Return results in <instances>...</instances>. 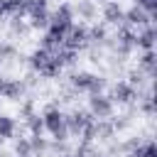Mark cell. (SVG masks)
I'll list each match as a JSON object with an SVG mask.
<instances>
[{"label": "cell", "mask_w": 157, "mask_h": 157, "mask_svg": "<svg viewBox=\"0 0 157 157\" xmlns=\"http://www.w3.org/2000/svg\"><path fill=\"white\" fill-rule=\"evenodd\" d=\"M27 15H29V27L32 29H47L49 27V10H47V5L32 2Z\"/></svg>", "instance_id": "cell-6"}, {"label": "cell", "mask_w": 157, "mask_h": 157, "mask_svg": "<svg viewBox=\"0 0 157 157\" xmlns=\"http://www.w3.org/2000/svg\"><path fill=\"white\" fill-rule=\"evenodd\" d=\"M105 2H108V0H105Z\"/></svg>", "instance_id": "cell-32"}, {"label": "cell", "mask_w": 157, "mask_h": 157, "mask_svg": "<svg viewBox=\"0 0 157 157\" xmlns=\"http://www.w3.org/2000/svg\"><path fill=\"white\" fill-rule=\"evenodd\" d=\"M88 42L103 44V42H105V27H101V25H93V27L88 29Z\"/></svg>", "instance_id": "cell-20"}, {"label": "cell", "mask_w": 157, "mask_h": 157, "mask_svg": "<svg viewBox=\"0 0 157 157\" xmlns=\"http://www.w3.org/2000/svg\"><path fill=\"white\" fill-rule=\"evenodd\" d=\"M88 108H91V115H96L98 120L101 118H110L113 113V101L103 93H91V101H88Z\"/></svg>", "instance_id": "cell-5"}, {"label": "cell", "mask_w": 157, "mask_h": 157, "mask_svg": "<svg viewBox=\"0 0 157 157\" xmlns=\"http://www.w3.org/2000/svg\"><path fill=\"white\" fill-rule=\"evenodd\" d=\"M135 47H140V49H152L155 47V27H145L140 34H135Z\"/></svg>", "instance_id": "cell-14"}, {"label": "cell", "mask_w": 157, "mask_h": 157, "mask_svg": "<svg viewBox=\"0 0 157 157\" xmlns=\"http://www.w3.org/2000/svg\"><path fill=\"white\" fill-rule=\"evenodd\" d=\"M22 157H32V155H22Z\"/></svg>", "instance_id": "cell-31"}, {"label": "cell", "mask_w": 157, "mask_h": 157, "mask_svg": "<svg viewBox=\"0 0 157 157\" xmlns=\"http://www.w3.org/2000/svg\"><path fill=\"white\" fill-rule=\"evenodd\" d=\"M113 132H115V128H113V123H108L105 118H101V120L96 123V137L108 140V137H113Z\"/></svg>", "instance_id": "cell-17"}, {"label": "cell", "mask_w": 157, "mask_h": 157, "mask_svg": "<svg viewBox=\"0 0 157 157\" xmlns=\"http://www.w3.org/2000/svg\"><path fill=\"white\" fill-rule=\"evenodd\" d=\"M10 56H15V47L7 44V42H0V61H5Z\"/></svg>", "instance_id": "cell-24"}, {"label": "cell", "mask_w": 157, "mask_h": 157, "mask_svg": "<svg viewBox=\"0 0 157 157\" xmlns=\"http://www.w3.org/2000/svg\"><path fill=\"white\" fill-rule=\"evenodd\" d=\"M130 86H140L142 83V71H130Z\"/></svg>", "instance_id": "cell-27"}, {"label": "cell", "mask_w": 157, "mask_h": 157, "mask_svg": "<svg viewBox=\"0 0 157 157\" xmlns=\"http://www.w3.org/2000/svg\"><path fill=\"white\" fill-rule=\"evenodd\" d=\"M42 120H44V130H49L54 140H66V135H69L66 115H64L56 105H47L44 113H42Z\"/></svg>", "instance_id": "cell-1"}, {"label": "cell", "mask_w": 157, "mask_h": 157, "mask_svg": "<svg viewBox=\"0 0 157 157\" xmlns=\"http://www.w3.org/2000/svg\"><path fill=\"white\" fill-rule=\"evenodd\" d=\"M27 128H29L32 135H42V132H44V120H42V115L32 113V115L27 118Z\"/></svg>", "instance_id": "cell-19"}, {"label": "cell", "mask_w": 157, "mask_h": 157, "mask_svg": "<svg viewBox=\"0 0 157 157\" xmlns=\"http://www.w3.org/2000/svg\"><path fill=\"white\" fill-rule=\"evenodd\" d=\"M135 5H137V7H142L147 15H155V10H157V0H137Z\"/></svg>", "instance_id": "cell-25"}, {"label": "cell", "mask_w": 157, "mask_h": 157, "mask_svg": "<svg viewBox=\"0 0 157 157\" xmlns=\"http://www.w3.org/2000/svg\"><path fill=\"white\" fill-rule=\"evenodd\" d=\"M34 2H42V5H47V2H49V0H34Z\"/></svg>", "instance_id": "cell-30"}, {"label": "cell", "mask_w": 157, "mask_h": 157, "mask_svg": "<svg viewBox=\"0 0 157 157\" xmlns=\"http://www.w3.org/2000/svg\"><path fill=\"white\" fill-rule=\"evenodd\" d=\"M74 12H76L81 20H93V17L98 15V7H96L93 0H78L76 7H74Z\"/></svg>", "instance_id": "cell-13"}, {"label": "cell", "mask_w": 157, "mask_h": 157, "mask_svg": "<svg viewBox=\"0 0 157 157\" xmlns=\"http://www.w3.org/2000/svg\"><path fill=\"white\" fill-rule=\"evenodd\" d=\"M86 44H88V29L81 27V25H71L69 32H66V37H64V49L78 52V49H83Z\"/></svg>", "instance_id": "cell-3"}, {"label": "cell", "mask_w": 157, "mask_h": 157, "mask_svg": "<svg viewBox=\"0 0 157 157\" xmlns=\"http://www.w3.org/2000/svg\"><path fill=\"white\" fill-rule=\"evenodd\" d=\"M29 147H32V155L34 152H47V140L42 137V135H32V140H29Z\"/></svg>", "instance_id": "cell-22"}, {"label": "cell", "mask_w": 157, "mask_h": 157, "mask_svg": "<svg viewBox=\"0 0 157 157\" xmlns=\"http://www.w3.org/2000/svg\"><path fill=\"white\" fill-rule=\"evenodd\" d=\"M25 93V83L15 78H0V96L7 101H20Z\"/></svg>", "instance_id": "cell-8"}, {"label": "cell", "mask_w": 157, "mask_h": 157, "mask_svg": "<svg viewBox=\"0 0 157 157\" xmlns=\"http://www.w3.org/2000/svg\"><path fill=\"white\" fill-rule=\"evenodd\" d=\"M20 113H22V118H29V115L34 113V105H32V101H27V103H22V108H20Z\"/></svg>", "instance_id": "cell-28"}, {"label": "cell", "mask_w": 157, "mask_h": 157, "mask_svg": "<svg viewBox=\"0 0 157 157\" xmlns=\"http://www.w3.org/2000/svg\"><path fill=\"white\" fill-rule=\"evenodd\" d=\"M49 61H52V52H47V49H42V47H39V49H34V52H32V56H29V66H32L34 71H39V74L47 69V64H49Z\"/></svg>", "instance_id": "cell-12"}, {"label": "cell", "mask_w": 157, "mask_h": 157, "mask_svg": "<svg viewBox=\"0 0 157 157\" xmlns=\"http://www.w3.org/2000/svg\"><path fill=\"white\" fill-rule=\"evenodd\" d=\"M130 157H157V147H155V142L137 145V147L130 152Z\"/></svg>", "instance_id": "cell-18"}, {"label": "cell", "mask_w": 157, "mask_h": 157, "mask_svg": "<svg viewBox=\"0 0 157 157\" xmlns=\"http://www.w3.org/2000/svg\"><path fill=\"white\" fill-rule=\"evenodd\" d=\"M91 120H93V115H91L88 110H74L71 115H66V128H69V132L81 135V130H83Z\"/></svg>", "instance_id": "cell-7"}, {"label": "cell", "mask_w": 157, "mask_h": 157, "mask_svg": "<svg viewBox=\"0 0 157 157\" xmlns=\"http://www.w3.org/2000/svg\"><path fill=\"white\" fill-rule=\"evenodd\" d=\"M150 20H152V15H147L142 7H130V10H125V20L123 22H128V25H135V27H147L150 25Z\"/></svg>", "instance_id": "cell-11"}, {"label": "cell", "mask_w": 157, "mask_h": 157, "mask_svg": "<svg viewBox=\"0 0 157 157\" xmlns=\"http://www.w3.org/2000/svg\"><path fill=\"white\" fill-rule=\"evenodd\" d=\"M29 29H32V27H29V25H27L22 17L12 15V20H10V32H12V34H17V37H25Z\"/></svg>", "instance_id": "cell-16"}, {"label": "cell", "mask_w": 157, "mask_h": 157, "mask_svg": "<svg viewBox=\"0 0 157 157\" xmlns=\"http://www.w3.org/2000/svg\"><path fill=\"white\" fill-rule=\"evenodd\" d=\"M15 120L10 118V115H0V142L2 140H7V137H12L15 135Z\"/></svg>", "instance_id": "cell-15"}, {"label": "cell", "mask_w": 157, "mask_h": 157, "mask_svg": "<svg viewBox=\"0 0 157 157\" xmlns=\"http://www.w3.org/2000/svg\"><path fill=\"white\" fill-rule=\"evenodd\" d=\"M88 155V145H81L78 150H74V152H66V155H61V157H86Z\"/></svg>", "instance_id": "cell-26"}, {"label": "cell", "mask_w": 157, "mask_h": 157, "mask_svg": "<svg viewBox=\"0 0 157 157\" xmlns=\"http://www.w3.org/2000/svg\"><path fill=\"white\" fill-rule=\"evenodd\" d=\"M71 86H74L76 91L101 93V91H103V86H105V81H103L101 76L91 74V71H78V74H74V76H71Z\"/></svg>", "instance_id": "cell-2"}, {"label": "cell", "mask_w": 157, "mask_h": 157, "mask_svg": "<svg viewBox=\"0 0 157 157\" xmlns=\"http://www.w3.org/2000/svg\"><path fill=\"white\" fill-rule=\"evenodd\" d=\"M15 152H17V157H22V155H32L29 140H27V137H20V140H15Z\"/></svg>", "instance_id": "cell-23"}, {"label": "cell", "mask_w": 157, "mask_h": 157, "mask_svg": "<svg viewBox=\"0 0 157 157\" xmlns=\"http://www.w3.org/2000/svg\"><path fill=\"white\" fill-rule=\"evenodd\" d=\"M103 20H105L108 25H123V20H125V10H123L118 2L108 0V2L103 5Z\"/></svg>", "instance_id": "cell-9"}, {"label": "cell", "mask_w": 157, "mask_h": 157, "mask_svg": "<svg viewBox=\"0 0 157 157\" xmlns=\"http://www.w3.org/2000/svg\"><path fill=\"white\" fill-rule=\"evenodd\" d=\"M0 157H10V155H7V152H2V150H0Z\"/></svg>", "instance_id": "cell-29"}, {"label": "cell", "mask_w": 157, "mask_h": 157, "mask_svg": "<svg viewBox=\"0 0 157 157\" xmlns=\"http://www.w3.org/2000/svg\"><path fill=\"white\" fill-rule=\"evenodd\" d=\"M135 96H137L135 86H130L128 81H118V83L113 86V98H110V101H118V103H130Z\"/></svg>", "instance_id": "cell-10"}, {"label": "cell", "mask_w": 157, "mask_h": 157, "mask_svg": "<svg viewBox=\"0 0 157 157\" xmlns=\"http://www.w3.org/2000/svg\"><path fill=\"white\" fill-rule=\"evenodd\" d=\"M49 25H54V27H59V29L69 32V27L74 25V7H71V5H66V2H61V5L49 15Z\"/></svg>", "instance_id": "cell-4"}, {"label": "cell", "mask_w": 157, "mask_h": 157, "mask_svg": "<svg viewBox=\"0 0 157 157\" xmlns=\"http://www.w3.org/2000/svg\"><path fill=\"white\" fill-rule=\"evenodd\" d=\"M140 66L152 76V71H155V52H152V49H145V54H142V59H140Z\"/></svg>", "instance_id": "cell-21"}]
</instances>
